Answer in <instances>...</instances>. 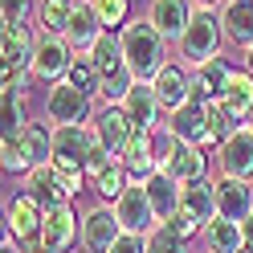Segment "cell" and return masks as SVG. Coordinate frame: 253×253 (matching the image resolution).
I'll return each mask as SVG.
<instances>
[{
    "instance_id": "cell-29",
    "label": "cell",
    "mask_w": 253,
    "mask_h": 253,
    "mask_svg": "<svg viewBox=\"0 0 253 253\" xmlns=\"http://www.w3.org/2000/svg\"><path fill=\"white\" fill-rule=\"evenodd\" d=\"M74 4H78V0H37L41 33L66 37V29H70V21H74Z\"/></svg>"
},
{
    "instance_id": "cell-2",
    "label": "cell",
    "mask_w": 253,
    "mask_h": 253,
    "mask_svg": "<svg viewBox=\"0 0 253 253\" xmlns=\"http://www.w3.org/2000/svg\"><path fill=\"white\" fill-rule=\"evenodd\" d=\"M82 188H90V176L86 171H70V168H57L53 160L33 168L25 176V192L37 196L45 209H57V204H74V196L82 192Z\"/></svg>"
},
{
    "instance_id": "cell-28",
    "label": "cell",
    "mask_w": 253,
    "mask_h": 253,
    "mask_svg": "<svg viewBox=\"0 0 253 253\" xmlns=\"http://www.w3.org/2000/svg\"><path fill=\"white\" fill-rule=\"evenodd\" d=\"M204 245H209V253H237L245 245L241 225H237V220H225V216L209 220V225H204Z\"/></svg>"
},
{
    "instance_id": "cell-36",
    "label": "cell",
    "mask_w": 253,
    "mask_h": 253,
    "mask_svg": "<svg viewBox=\"0 0 253 253\" xmlns=\"http://www.w3.org/2000/svg\"><path fill=\"white\" fill-rule=\"evenodd\" d=\"M33 17V0H0V21L4 25H29Z\"/></svg>"
},
{
    "instance_id": "cell-1",
    "label": "cell",
    "mask_w": 253,
    "mask_h": 253,
    "mask_svg": "<svg viewBox=\"0 0 253 253\" xmlns=\"http://www.w3.org/2000/svg\"><path fill=\"white\" fill-rule=\"evenodd\" d=\"M119 37H123V57H126V70L135 74V82H151V78L164 70V61H168L164 33L143 17V21H131Z\"/></svg>"
},
{
    "instance_id": "cell-43",
    "label": "cell",
    "mask_w": 253,
    "mask_h": 253,
    "mask_svg": "<svg viewBox=\"0 0 253 253\" xmlns=\"http://www.w3.org/2000/svg\"><path fill=\"white\" fill-rule=\"evenodd\" d=\"M245 126H249V131H253V115H249V123H245Z\"/></svg>"
},
{
    "instance_id": "cell-27",
    "label": "cell",
    "mask_w": 253,
    "mask_h": 253,
    "mask_svg": "<svg viewBox=\"0 0 253 253\" xmlns=\"http://www.w3.org/2000/svg\"><path fill=\"white\" fill-rule=\"evenodd\" d=\"M135 176L126 171V164L123 160H115L106 171H98V176L90 180V188H94V196H98V204H115L123 192H126V184H131Z\"/></svg>"
},
{
    "instance_id": "cell-20",
    "label": "cell",
    "mask_w": 253,
    "mask_h": 253,
    "mask_svg": "<svg viewBox=\"0 0 253 253\" xmlns=\"http://www.w3.org/2000/svg\"><path fill=\"white\" fill-rule=\"evenodd\" d=\"M168 131L184 139V143H196L209 151V106H200V102H184L180 110H171L168 115Z\"/></svg>"
},
{
    "instance_id": "cell-19",
    "label": "cell",
    "mask_w": 253,
    "mask_h": 253,
    "mask_svg": "<svg viewBox=\"0 0 253 253\" xmlns=\"http://www.w3.org/2000/svg\"><path fill=\"white\" fill-rule=\"evenodd\" d=\"M229 78H233V66H229V61H225V57H209L204 66L192 70V102H200V106L220 102Z\"/></svg>"
},
{
    "instance_id": "cell-31",
    "label": "cell",
    "mask_w": 253,
    "mask_h": 253,
    "mask_svg": "<svg viewBox=\"0 0 253 253\" xmlns=\"http://www.w3.org/2000/svg\"><path fill=\"white\" fill-rule=\"evenodd\" d=\"M61 82H70L74 90H82V94H98V70H94V61H90V53H74V61H70V70H66V78Z\"/></svg>"
},
{
    "instance_id": "cell-14",
    "label": "cell",
    "mask_w": 253,
    "mask_h": 253,
    "mask_svg": "<svg viewBox=\"0 0 253 253\" xmlns=\"http://www.w3.org/2000/svg\"><path fill=\"white\" fill-rule=\"evenodd\" d=\"M151 86H155V94H160L168 115L180 110L184 102H192V74H188L184 61H164V70L151 78Z\"/></svg>"
},
{
    "instance_id": "cell-23",
    "label": "cell",
    "mask_w": 253,
    "mask_h": 253,
    "mask_svg": "<svg viewBox=\"0 0 253 253\" xmlns=\"http://www.w3.org/2000/svg\"><path fill=\"white\" fill-rule=\"evenodd\" d=\"M102 33H106V29L98 21V12H94V4H90V0H78V4H74V21L66 29V41L74 45V53H90V45L98 41Z\"/></svg>"
},
{
    "instance_id": "cell-8",
    "label": "cell",
    "mask_w": 253,
    "mask_h": 253,
    "mask_svg": "<svg viewBox=\"0 0 253 253\" xmlns=\"http://www.w3.org/2000/svg\"><path fill=\"white\" fill-rule=\"evenodd\" d=\"M41 241L49 253H74V245L82 241V212L74 204H57V209H45V229Z\"/></svg>"
},
{
    "instance_id": "cell-26",
    "label": "cell",
    "mask_w": 253,
    "mask_h": 253,
    "mask_svg": "<svg viewBox=\"0 0 253 253\" xmlns=\"http://www.w3.org/2000/svg\"><path fill=\"white\" fill-rule=\"evenodd\" d=\"M220 106H225L237 123H249V115H253V74L249 70H233L225 94H220Z\"/></svg>"
},
{
    "instance_id": "cell-37",
    "label": "cell",
    "mask_w": 253,
    "mask_h": 253,
    "mask_svg": "<svg viewBox=\"0 0 253 253\" xmlns=\"http://www.w3.org/2000/svg\"><path fill=\"white\" fill-rule=\"evenodd\" d=\"M110 253H147V237H135V233H123L115 245H110Z\"/></svg>"
},
{
    "instance_id": "cell-5",
    "label": "cell",
    "mask_w": 253,
    "mask_h": 253,
    "mask_svg": "<svg viewBox=\"0 0 253 253\" xmlns=\"http://www.w3.org/2000/svg\"><path fill=\"white\" fill-rule=\"evenodd\" d=\"M94 98L82 90H74L70 82H53L49 90H45V119H49L53 126H82L94 119Z\"/></svg>"
},
{
    "instance_id": "cell-18",
    "label": "cell",
    "mask_w": 253,
    "mask_h": 253,
    "mask_svg": "<svg viewBox=\"0 0 253 253\" xmlns=\"http://www.w3.org/2000/svg\"><path fill=\"white\" fill-rule=\"evenodd\" d=\"M119 160L126 164V171L135 180H147L151 171H160V139H155V131H135Z\"/></svg>"
},
{
    "instance_id": "cell-6",
    "label": "cell",
    "mask_w": 253,
    "mask_h": 253,
    "mask_svg": "<svg viewBox=\"0 0 253 253\" xmlns=\"http://www.w3.org/2000/svg\"><path fill=\"white\" fill-rule=\"evenodd\" d=\"M115 216H119L123 233H135V237H147V233L160 229V216H155L151 200H147L143 180H131V184H126V192L115 200Z\"/></svg>"
},
{
    "instance_id": "cell-35",
    "label": "cell",
    "mask_w": 253,
    "mask_h": 253,
    "mask_svg": "<svg viewBox=\"0 0 253 253\" xmlns=\"http://www.w3.org/2000/svg\"><path fill=\"white\" fill-rule=\"evenodd\" d=\"M164 225H168L171 233H176L180 241H192L196 233H204V225H200V220H196L192 212H184V209H176V212H171V220H164Z\"/></svg>"
},
{
    "instance_id": "cell-40",
    "label": "cell",
    "mask_w": 253,
    "mask_h": 253,
    "mask_svg": "<svg viewBox=\"0 0 253 253\" xmlns=\"http://www.w3.org/2000/svg\"><path fill=\"white\" fill-rule=\"evenodd\" d=\"M196 8H216V4H225V0H192Z\"/></svg>"
},
{
    "instance_id": "cell-30",
    "label": "cell",
    "mask_w": 253,
    "mask_h": 253,
    "mask_svg": "<svg viewBox=\"0 0 253 253\" xmlns=\"http://www.w3.org/2000/svg\"><path fill=\"white\" fill-rule=\"evenodd\" d=\"M29 126V115H25V94H12V90H0V131L8 135H21Z\"/></svg>"
},
{
    "instance_id": "cell-34",
    "label": "cell",
    "mask_w": 253,
    "mask_h": 253,
    "mask_svg": "<svg viewBox=\"0 0 253 253\" xmlns=\"http://www.w3.org/2000/svg\"><path fill=\"white\" fill-rule=\"evenodd\" d=\"M147 253H188V241H180L168 225H160L155 233H147Z\"/></svg>"
},
{
    "instance_id": "cell-13",
    "label": "cell",
    "mask_w": 253,
    "mask_h": 253,
    "mask_svg": "<svg viewBox=\"0 0 253 253\" xmlns=\"http://www.w3.org/2000/svg\"><path fill=\"white\" fill-rule=\"evenodd\" d=\"M119 106L126 110V119L135 123V131H160V119L168 115L151 82H135V86H131V94H126Z\"/></svg>"
},
{
    "instance_id": "cell-4",
    "label": "cell",
    "mask_w": 253,
    "mask_h": 253,
    "mask_svg": "<svg viewBox=\"0 0 253 253\" xmlns=\"http://www.w3.org/2000/svg\"><path fill=\"white\" fill-rule=\"evenodd\" d=\"M41 229H45V204H41L37 196H29L25 188H21L17 196L4 200V233H8L17 245L41 241Z\"/></svg>"
},
{
    "instance_id": "cell-11",
    "label": "cell",
    "mask_w": 253,
    "mask_h": 253,
    "mask_svg": "<svg viewBox=\"0 0 253 253\" xmlns=\"http://www.w3.org/2000/svg\"><path fill=\"white\" fill-rule=\"evenodd\" d=\"M74 61V45L66 37H53V33H41L37 37V53H33V78H41V82H61Z\"/></svg>"
},
{
    "instance_id": "cell-15",
    "label": "cell",
    "mask_w": 253,
    "mask_h": 253,
    "mask_svg": "<svg viewBox=\"0 0 253 253\" xmlns=\"http://www.w3.org/2000/svg\"><path fill=\"white\" fill-rule=\"evenodd\" d=\"M216 168H220V176H237V180L253 176V131L249 126H241L237 135H229L216 147Z\"/></svg>"
},
{
    "instance_id": "cell-33",
    "label": "cell",
    "mask_w": 253,
    "mask_h": 253,
    "mask_svg": "<svg viewBox=\"0 0 253 253\" xmlns=\"http://www.w3.org/2000/svg\"><path fill=\"white\" fill-rule=\"evenodd\" d=\"M94 12H98L102 29H110V33H123L126 21H131V0H90Z\"/></svg>"
},
{
    "instance_id": "cell-10",
    "label": "cell",
    "mask_w": 253,
    "mask_h": 253,
    "mask_svg": "<svg viewBox=\"0 0 253 253\" xmlns=\"http://www.w3.org/2000/svg\"><path fill=\"white\" fill-rule=\"evenodd\" d=\"M119 237H123V225L115 216V204H94L82 212V245L90 253H110Z\"/></svg>"
},
{
    "instance_id": "cell-32",
    "label": "cell",
    "mask_w": 253,
    "mask_h": 253,
    "mask_svg": "<svg viewBox=\"0 0 253 253\" xmlns=\"http://www.w3.org/2000/svg\"><path fill=\"white\" fill-rule=\"evenodd\" d=\"M237 131H241V123H237L220 102H209V151H216V147L225 143L229 135H237Z\"/></svg>"
},
{
    "instance_id": "cell-17",
    "label": "cell",
    "mask_w": 253,
    "mask_h": 253,
    "mask_svg": "<svg viewBox=\"0 0 253 253\" xmlns=\"http://www.w3.org/2000/svg\"><path fill=\"white\" fill-rule=\"evenodd\" d=\"M216 216L225 220H249L253 216V184L237 180V176H220L216 180Z\"/></svg>"
},
{
    "instance_id": "cell-22",
    "label": "cell",
    "mask_w": 253,
    "mask_h": 253,
    "mask_svg": "<svg viewBox=\"0 0 253 253\" xmlns=\"http://www.w3.org/2000/svg\"><path fill=\"white\" fill-rule=\"evenodd\" d=\"M216 12H220L225 41L241 45V49H253V0H225Z\"/></svg>"
},
{
    "instance_id": "cell-9",
    "label": "cell",
    "mask_w": 253,
    "mask_h": 253,
    "mask_svg": "<svg viewBox=\"0 0 253 253\" xmlns=\"http://www.w3.org/2000/svg\"><path fill=\"white\" fill-rule=\"evenodd\" d=\"M94 126H53V164L57 168H70V171H86V155L94 147Z\"/></svg>"
},
{
    "instance_id": "cell-7",
    "label": "cell",
    "mask_w": 253,
    "mask_h": 253,
    "mask_svg": "<svg viewBox=\"0 0 253 253\" xmlns=\"http://www.w3.org/2000/svg\"><path fill=\"white\" fill-rule=\"evenodd\" d=\"M160 171H168L176 184H196V180H209V155L196 143H184V139L171 135L168 151L160 155Z\"/></svg>"
},
{
    "instance_id": "cell-42",
    "label": "cell",
    "mask_w": 253,
    "mask_h": 253,
    "mask_svg": "<svg viewBox=\"0 0 253 253\" xmlns=\"http://www.w3.org/2000/svg\"><path fill=\"white\" fill-rule=\"evenodd\" d=\"M237 253H253V245H241V249H237Z\"/></svg>"
},
{
    "instance_id": "cell-38",
    "label": "cell",
    "mask_w": 253,
    "mask_h": 253,
    "mask_svg": "<svg viewBox=\"0 0 253 253\" xmlns=\"http://www.w3.org/2000/svg\"><path fill=\"white\" fill-rule=\"evenodd\" d=\"M29 78H33V74H8V70H4V86H0V90H12V94H29Z\"/></svg>"
},
{
    "instance_id": "cell-16",
    "label": "cell",
    "mask_w": 253,
    "mask_h": 253,
    "mask_svg": "<svg viewBox=\"0 0 253 253\" xmlns=\"http://www.w3.org/2000/svg\"><path fill=\"white\" fill-rule=\"evenodd\" d=\"M90 126H94V135H98V143H106V147L115 151V155H123L126 139L135 135V123L126 119V110H123L119 102H106L102 110H94Z\"/></svg>"
},
{
    "instance_id": "cell-25",
    "label": "cell",
    "mask_w": 253,
    "mask_h": 253,
    "mask_svg": "<svg viewBox=\"0 0 253 253\" xmlns=\"http://www.w3.org/2000/svg\"><path fill=\"white\" fill-rule=\"evenodd\" d=\"M180 209H184V212H192L200 225L216 220V180L184 184V188H180Z\"/></svg>"
},
{
    "instance_id": "cell-3",
    "label": "cell",
    "mask_w": 253,
    "mask_h": 253,
    "mask_svg": "<svg viewBox=\"0 0 253 253\" xmlns=\"http://www.w3.org/2000/svg\"><path fill=\"white\" fill-rule=\"evenodd\" d=\"M220 41H225V29H220V12L216 8H196L192 21H188L184 37L176 41L180 49V61L188 70L204 66L209 57H220Z\"/></svg>"
},
{
    "instance_id": "cell-24",
    "label": "cell",
    "mask_w": 253,
    "mask_h": 253,
    "mask_svg": "<svg viewBox=\"0 0 253 253\" xmlns=\"http://www.w3.org/2000/svg\"><path fill=\"white\" fill-rule=\"evenodd\" d=\"M143 188H147V200H151L155 216H160V225L171 220V212L180 209V188H184V184H176L168 171H151V176L143 180Z\"/></svg>"
},
{
    "instance_id": "cell-41",
    "label": "cell",
    "mask_w": 253,
    "mask_h": 253,
    "mask_svg": "<svg viewBox=\"0 0 253 253\" xmlns=\"http://www.w3.org/2000/svg\"><path fill=\"white\" fill-rule=\"evenodd\" d=\"M245 70L253 74V49H245Z\"/></svg>"
},
{
    "instance_id": "cell-39",
    "label": "cell",
    "mask_w": 253,
    "mask_h": 253,
    "mask_svg": "<svg viewBox=\"0 0 253 253\" xmlns=\"http://www.w3.org/2000/svg\"><path fill=\"white\" fill-rule=\"evenodd\" d=\"M241 237H245V245H253V216L241 220Z\"/></svg>"
},
{
    "instance_id": "cell-12",
    "label": "cell",
    "mask_w": 253,
    "mask_h": 253,
    "mask_svg": "<svg viewBox=\"0 0 253 253\" xmlns=\"http://www.w3.org/2000/svg\"><path fill=\"white\" fill-rule=\"evenodd\" d=\"M33 53H37V33L29 25H4L0 33V57L8 74H33Z\"/></svg>"
},
{
    "instance_id": "cell-21",
    "label": "cell",
    "mask_w": 253,
    "mask_h": 253,
    "mask_svg": "<svg viewBox=\"0 0 253 253\" xmlns=\"http://www.w3.org/2000/svg\"><path fill=\"white\" fill-rule=\"evenodd\" d=\"M192 12H196L192 0H151L147 21L164 33V41H180L184 29H188V21H192Z\"/></svg>"
}]
</instances>
